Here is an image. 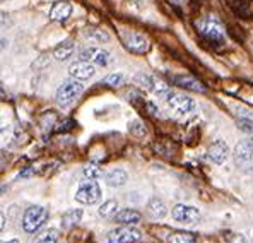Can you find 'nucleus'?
<instances>
[{
  "mask_svg": "<svg viewBox=\"0 0 253 243\" xmlns=\"http://www.w3.org/2000/svg\"><path fill=\"white\" fill-rule=\"evenodd\" d=\"M48 216H50V212L44 205H31L26 209L24 216H22V230L29 235L36 233L46 223Z\"/></svg>",
  "mask_w": 253,
  "mask_h": 243,
  "instance_id": "f257e3e1",
  "label": "nucleus"
},
{
  "mask_svg": "<svg viewBox=\"0 0 253 243\" xmlns=\"http://www.w3.org/2000/svg\"><path fill=\"white\" fill-rule=\"evenodd\" d=\"M101 199V189H99L98 182L96 180H81L77 185V192H76V200L83 205H92Z\"/></svg>",
  "mask_w": 253,
  "mask_h": 243,
  "instance_id": "f03ea898",
  "label": "nucleus"
},
{
  "mask_svg": "<svg viewBox=\"0 0 253 243\" xmlns=\"http://www.w3.org/2000/svg\"><path fill=\"white\" fill-rule=\"evenodd\" d=\"M84 88L83 84L79 82V79H67L63 81L60 86H58L57 93H55V99H57L58 104H62V106H67V104H70L76 98H79L81 95H83Z\"/></svg>",
  "mask_w": 253,
  "mask_h": 243,
  "instance_id": "7ed1b4c3",
  "label": "nucleus"
},
{
  "mask_svg": "<svg viewBox=\"0 0 253 243\" xmlns=\"http://www.w3.org/2000/svg\"><path fill=\"white\" fill-rule=\"evenodd\" d=\"M139 240H142V231L133 228L132 224H124V226L108 231L110 243H133Z\"/></svg>",
  "mask_w": 253,
  "mask_h": 243,
  "instance_id": "20e7f679",
  "label": "nucleus"
},
{
  "mask_svg": "<svg viewBox=\"0 0 253 243\" xmlns=\"http://www.w3.org/2000/svg\"><path fill=\"white\" fill-rule=\"evenodd\" d=\"M163 98H165V101L168 103L178 115H188L190 111L195 110V101H193L192 98H188V96H185V95H178L173 89H169Z\"/></svg>",
  "mask_w": 253,
  "mask_h": 243,
  "instance_id": "39448f33",
  "label": "nucleus"
},
{
  "mask_svg": "<svg viewBox=\"0 0 253 243\" xmlns=\"http://www.w3.org/2000/svg\"><path fill=\"white\" fill-rule=\"evenodd\" d=\"M174 221L181 224H193L200 219V211L193 205H185V204H176L171 211Z\"/></svg>",
  "mask_w": 253,
  "mask_h": 243,
  "instance_id": "423d86ee",
  "label": "nucleus"
},
{
  "mask_svg": "<svg viewBox=\"0 0 253 243\" xmlns=\"http://www.w3.org/2000/svg\"><path fill=\"white\" fill-rule=\"evenodd\" d=\"M197 26H199L200 33H202L204 36H207L209 40H212V41L224 40V29H222V26L219 24L217 21L212 19V17H207V19L200 21Z\"/></svg>",
  "mask_w": 253,
  "mask_h": 243,
  "instance_id": "0eeeda50",
  "label": "nucleus"
},
{
  "mask_svg": "<svg viewBox=\"0 0 253 243\" xmlns=\"http://www.w3.org/2000/svg\"><path fill=\"white\" fill-rule=\"evenodd\" d=\"M79 60L92 62L94 65L105 67V65H108V62H110L111 58H110V51L103 50V48L89 47V48H84V50L79 53Z\"/></svg>",
  "mask_w": 253,
  "mask_h": 243,
  "instance_id": "6e6552de",
  "label": "nucleus"
},
{
  "mask_svg": "<svg viewBox=\"0 0 253 243\" xmlns=\"http://www.w3.org/2000/svg\"><path fill=\"white\" fill-rule=\"evenodd\" d=\"M69 74L70 77L74 79H79V81H84V79H89L96 74V67L92 62H85V60H79V62H74L69 69Z\"/></svg>",
  "mask_w": 253,
  "mask_h": 243,
  "instance_id": "1a4fd4ad",
  "label": "nucleus"
},
{
  "mask_svg": "<svg viewBox=\"0 0 253 243\" xmlns=\"http://www.w3.org/2000/svg\"><path fill=\"white\" fill-rule=\"evenodd\" d=\"M234 158L241 164L252 163L253 161V139L241 141L240 144H236V147H234Z\"/></svg>",
  "mask_w": 253,
  "mask_h": 243,
  "instance_id": "9d476101",
  "label": "nucleus"
},
{
  "mask_svg": "<svg viewBox=\"0 0 253 243\" xmlns=\"http://www.w3.org/2000/svg\"><path fill=\"white\" fill-rule=\"evenodd\" d=\"M229 156V147L224 141H215L209 147V159L215 164H222Z\"/></svg>",
  "mask_w": 253,
  "mask_h": 243,
  "instance_id": "9b49d317",
  "label": "nucleus"
},
{
  "mask_svg": "<svg viewBox=\"0 0 253 243\" xmlns=\"http://www.w3.org/2000/svg\"><path fill=\"white\" fill-rule=\"evenodd\" d=\"M126 48H128L130 51H135V53H144V51H147L149 43L142 35L128 33V35H126Z\"/></svg>",
  "mask_w": 253,
  "mask_h": 243,
  "instance_id": "f8f14e48",
  "label": "nucleus"
},
{
  "mask_svg": "<svg viewBox=\"0 0 253 243\" xmlns=\"http://www.w3.org/2000/svg\"><path fill=\"white\" fill-rule=\"evenodd\" d=\"M70 14H72V5H70L69 2L53 3V7H51V10H50V17L53 21H58V22L67 21L70 17Z\"/></svg>",
  "mask_w": 253,
  "mask_h": 243,
  "instance_id": "ddd939ff",
  "label": "nucleus"
},
{
  "mask_svg": "<svg viewBox=\"0 0 253 243\" xmlns=\"http://www.w3.org/2000/svg\"><path fill=\"white\" fill-rule=\"evenodd\" d=\"M111 219L118 224H132L133 226V224L140 223L142 216H140V212L133 211V209H124V211H118Z\"/></svg>",
  "mask_w": 253,
  "mask_h": 243,
  "instance_id": "4468645a",
  "label": "nucleus"
},
{
  "mask_svg": "<svg viewBox=\"0 0 253 243\" xmlns=\"http://www.w3.org/2000/svg\"><path fill=\"white\" fill-rule=\"evenodd\" d=\"M173 81L176 82L180 88H185V89H188V91H195V93L206 91V88H204L199 81L193 79V77H190V76H174Z\"/></svg>",
  "mask_w": 253,
  "mask_h": 243,
  "instance_id": "2eb2a0df",
  "label": "nucleus"
},
{
  "mask_svg": "<svg viewBox=\"0 0 253 243\" xmlns=\"http://www.w3.org/2000/svg\"><path fill=\"white\" fill-rule=\"evenodd\" d=\"M147 211L154 219H163V218H166V214H168V207H166V204L163 202L161 199H158V197H154V199L149 200Z\"/></svg>",
  "mask_w": 253,
  "mask_h": 243,
  "instance_id": "dca6fc26",
  "label": "nucleus"
},
{
  "mask_svg": "<svg viewBox=\"0 0 253 243\" xmlns=\"http://www.w3.org/2000/svg\"><path fill=\"white\" fill-rule=\"evenodd\" d=\"M126 180H128V175H126V171L120 170V168L111 170L106 173V183L110 187H122V185H125Z\"/></svg>",
  "mask_w": 253,
  "mask_h": 243,
  "instance_id": "f3484780",
  "label": "nucleus"
},
{
  "mask_svg": "<svg viewBox=\"0 0 253 243\" xmlns=\"http://www.w3.org/2000/svg\"><path fill=\"white\" fill-rule=\"evenodd\" d=\"M81 219H83V211H81V209H70V211L62 214V226L63 228L76 226Z\"/></svg>",
  "mask_w": 253,
  "mask_h": 243,
  "instance_id": "a211bd4d",
  "label": "nucleus"
},
{
  "mask_svg": "<svg viewBox=\"0 0 253 243\" xmlns=\"http://www.w3.org/2000/svg\"><path fill=\"white\" fill-rule=\"evenodd\" d=\"M168 243H202L193 233H187V231H176V233L169 235Z\"/></svg>",
  "mask_w": 253,
  "mask_h": 243,
  "instance_id": "6ab92c4d",
  "label": "nucleus"
},
{
  "mask_svg": "<svg viewBox=\"0 0 253 243\" xmlns=\"http://www.w3.org/2000/svg\"><path fill=\"white\" fill-rule=\"evenodd\" d=\"M74 50H76V45H74L72 41H63L60 47L55 48V58L60 62L67 60L69 57H72Z\"/></svg>",
  "mask_w": 253,
  "mask_h": 243,
  "instance_id": "aec40b11",
  "label": "nucleus"
},
{
  "mask_svg": "<svg viewBox=\"0 0 253 243\" xmlns=\"http://www.w3.org/2000/svg\"><path fill=\"white\" fill-rule=\"evenodd\" d=\"M57 240H58V230L50 228V230H44L43 233H40L33 240V243H57Z\"/></svg>",
  "mask_w": 253,
  "mask_h": 243,
  "instance_id": "412c9836",
  "label": "nucleus"
},
{
  "mask_svg": "<svg viewBox=\"0 0 253 243\" xmlns=\"http://www.w3.org/2000/svg\"><path fill=\"white\" fill-rule=\"evenodd\" d=\"M117 207H118L117 200L110 199V200H106V202L101 204V207L98 209V212H99V216H101V218L108 219V218H113V216L117 214Z\"/></svg>",
  "mask_w": 253,
  "mask_h": 243,
  "instance_id": "4be33fe9",
  "label": "nucleus"
},
{
  "mask_svg": "<svg viewBox=\"0 0 253 243\" xmlns=\"http://www.w3.org/2000/svg\"><path fill=\"white\" fill-rule=\"evenodd\" d=\"M156 81H158V79H154V77L147 76V74H137V76L133 77V82H135V84L142 86V88L149 89V91H154Z\"/></svg>",
  "mask_w": 253,
  "mask_h": 243,
  "instance_id": "5701e85b",
  "label": "nucleus"
},
{
  "mask_svg": "<svg viewBox=\"0 0 253 243\" xmlns=\"http://www.w3.org/2000/svg\"><path fill=\"white\" fill-rule=\"evenodd\" d=\"M124 81H125L124 74H110V76H106L105 79L101 81V84L110 86V88H118V86L124 84Z\"/></svg>",
  "mask_w": 253,
  "mask_h": 243,
  "instance_id": "b1692460",
  "label": "nucleus"
},
{
  "mask_svg": "<svg viewBox=\"0 0 253 243\" xmlns=\"http://www.w3.org/2000/svg\"><path fill=\"white\" fill-rule=\"evenodd\" d=\"M83 173H84L85 178H89V180H96V178L101 177V168L94 163H89L87 166H84Z\"/></svg>",
  "mask_w": 253,
  "mask_h": 243,
  "instance_id": "393cba45",
  "label": "nucleus"
},
{
  "mask_svg": "<svg viewBox=\"0 0 253 243\" xmlns=\"http://www.w3.org/2000/svg\"><path fill=\"white\" fill-rule=\"evenodd\" d=\"M128 130H130V134H133L135 137H144L147 134L146 127L142 125V122H140V120H133L128 125Z\"/></svg>",
  "mask_w": 253,
  "mask_h": 243,
  "instance_id": "a878e982",
  "label": "nucleus"
},
{
  "mask_svg": "<svg viewBox=\"0 0 253 243\" xmlns=\"http://www.w3.org/2000/svg\"><path fill=\"white\" fill-rule=\"evenodd\" d=\"M85 35H87L89 38H94L96 41H108V40H110L108 33H105L103 29H89Z\"/></svg>",
  "mask_w": 253,
  "mask_h": 243,
  "instance_id": "bb28decb",
  "label": "nucleus"
},
{
  "mask_svg": "<svg viewBox=\"0 0 253 243\" xmlns=\"http://www.w3.org/2000/svg\"><path fill=\"white\" fill-rule=\"evenodd\" d=\"M238 129H241L243 132H253V122L241 118V120H238Z\"/></svg>",
  "mask_w": 253,
  "mask_h": 243,
  "instance_id": "cd10ccee",
  "label": "nucleus"
},
{
  "mask_svg": "<svg viewBox=\"0 0 253 243\" xmlns=\"http://www.w3.org/2000/svg\"><path fill=\"white\" fill-rule=\"evenodd\" d=\"M226 243H247V240H245V237H241V235H233Z\"/></svg>",
  "mask_w": 253,
  "mask_h": 243,
  "instance_id": "c85d7f7f",
  "label": "nucleus"
},
{
  "mask_svg": "<svg viewBox=\"0 0 253 243\" xmlns=\"http://www.w3.org/2000/svg\"><path fill=\"white\" fill-rule=\"evenodd\" d=\"M48 63H50V58L42 57V58H40V62H35V63H33V67H35V69H38V67H42V65H48Z\"/></svg>",
  "mask_w": 253,
  "mask_h": 243,
  "instance_id": "c756f323",
  "label": "nucleus"
},
{
  "mask_svg": "<svg viewBox=\"0 0 253 243\" xmlns=\"http://www.w3.org/2000/svg\"><path fill=\"white\" fill-rule=\"evenodd\" d=\"M31 173H35V170H26V171H22V173H21V177H29Z\"/></svg>",
  "mask_w": 253,
  "mask_h": 243,
  "instance_id": "7c9ffc66",
  "label": "nucleus"
},
{
  "mask_svg": "<svg viewBox=\"0 0 253 243\" xmlns=\"http://www.w3.org/2000/svg\"><path fill=\"white\" fill-rule=\"evenodd\" d=\"M7 243H19V240H10V242H7Z\"/></svg>",
  "mask_w": 253,
  "mask_h": 243,
  "instance_id": "2f4dec72",
  "label": "nucleus"
},
{
  "mask_svg": "<svg viewBox=\"0 0 253 243\" xmlns=\"http://www.w3.org/2000/svg\"><path fill=\"white\" fill-rule=\"evenodd\" d=\"M173 2H180V0H173Z\"/></svg>",
  "mask_w": 253,
  "mask_h": 243,
  "instance_id": "473e14b6",
  "label": "nucleus"
}]
</instances>
